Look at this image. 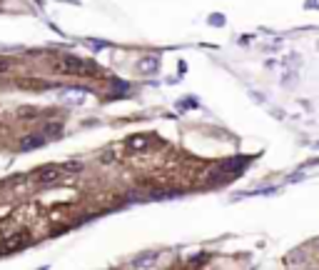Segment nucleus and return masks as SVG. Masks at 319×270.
I'll list each match as a JSON object with an SVG mask.
<instances>
[{"label":"nucleus","mask_w":319,"mask_h":270,"mask_svg":"<svg viewBox=\"0 0 319 270\" xmlns=\"http://www.w3.org/2000/svg\"><path fill=\"white\" fill-rule=\"evenodd\" d=\"M304 260H307V255H304L302 250H294V253L287 255V265H302Z\"/></svg>","instance_id":"9"},{"label":"nucleus","mask_w":319,"mask_h":270,"mask_svg":"<svg viewBox=\"0 0 319 270\" xmlns=\"http://www.w3.org/2000/svg\"><path fill=\"white\" fill-rule=\"evenodd\" d=\"M102 160H105V163H113L115 155H113V153H105V155H102Z\"/></svg>","instance_id":"15"},{"label":"nucleus","mask_w":319,"mask_h":270,"mask_svg":"<svg viewBox=\"0 0 319 270\" xmlns=\"http://www.w3.org/2000/svg\"><path fill=\"white\" fill-rule=\"evenodd\" d=\"M40 145H45V135L42 133H33L20 140V150H35Z\"/></svg>","instance_id":"5"},{"label":"nucleus","mask_w":319,"mask_h":270,"mask_svg":"<svg viewBox=\"0 0 319 270\" xmlns=\"http://www.w3.org/2000/svg\"><path fill=\"white\" fill-rule=\"evenodd\" d=\"M3 253H8V250H5V245H0V255H3Z\"/></svg>","instance_id":"16"},{"label":"nucleus","mask_w":319,"mask_h":270,"mask_svg":"<svg viewBox=\"0 0 319 270\" xmlns=\"http://www.w3.org/2000/svg\"><path fill=\"white\" fill-rule=\"evenodd\" d=\"M222 23H225L222 15H215V18H212V25H222Z\"/></svg>","instance_id":"14"},{"label":"nucleus","mask_w":319,"mask_h":270,"mask_svg":"<svg viewBox=\"0 0 319 270\" xmlns=\"http://www.w3.org/2000/svg\"><path fill=\"white\" fill-rule=\"evenodd\" d=\"M62 175H65L62 165H45V168H40L38 170V183L40 185H53V183H57Z\"/></svg>","instance_id":"2"},{"label":"nucleus","mask_w":319,"mask_h":270,"mask_svg":"<svg viewBox=\"0 0 319 270\" xmlns=\"http://www.w3.org/2000/svg\"><path fill=\"white\" fill-rule=\"evenodd\" d=\"M150 145H152L150 135H130V138H127V148H130V150H147Z\"/></svg>","instance_id":"4"},{"label":"nucleus","mask_w":319,"mask_h":270,"mask_svg":"<svg viewBox=\"0 0 319 270\" xmlns=\"http://www.w3.org/2000/svg\"><path fill=\"white\" fill-rule=\"evenodd\" d=\"M90 48H95V50H102V48H108V43L105 40H85Z\"/></svg>","instance_id":"12"},{"label":"nucleus","mask_w":319,"mask_h":270,"mask_svg":"<svg viewBox=\"0 0 319 270\" xmlns=\"http://www.w3.org/2000/svg\"><path fill=\"white\" fill-rule=\"evenodd\" d=\"M42 135H45V138H57V135H62V125H60V123H50V125H45Z\"/></svg>","instance_id":"10"},{"label":"nucleus","mask_w":319,"mask_h":270,"mask_svg":"<svg viewBox=\"0 0 319 270\" xmlns=\"http://www.w3.org/2000/svg\"><path fill=\"white\" fill-rule=\"evenodd\" d=\"M207 258H209V255H207V253H200V255H195V258H192V260H189V265H202V263H205Z\"/></svg>","instance_id":"13"},{"label":"nucleus","mask_w":319,"mask_h":270,"mask_svg":"<svg viewBox=\"0 0 319 270\" xmlns=\"http://www.w3.org/2000/svg\"><path fill=\"white\" fill-rule=\"evenodd\" d=\"M57 70L65 73V75H80V73L90 70V63L80 55H62L57 60Z\"/></svg>","instance_id":"1"},{"label":"nucleus","mask_w":319,"mask_h":270,"mask_svg":"<svg viewBox=\"0 0 319 270\" xmlns=\"http://www.w3.org/2000/svg\"><path fill=\"white\" fill-rule=\"evenodd\" d=\"M157 260H160V253L150 250V253H142V255H137V258L132 260V265H135L137 270H152L155 265H157Z\"/></svg>","instance_id":"3"},{"label":"nucleus","mask_w":319,"mask_h":270,"mask_svg":"<svg viewBox=\"0 0 319 270\" xmlns=\"http://www.w3.org/2000/svg\"><path fill=\"white\" fill-rule=\"evenodd\" d=\"M82 98H85V90H65V95H62V100L65 103H82Z\"/></svg>","instance_id":"8"},{"label":"nucleus","mask_w":319,"mask_h":270,"mask_svg":"<svg viewBox=\"0 0 319 270\" xmlns=\"http://www.w3.org/2000/svg\"><path fill=\"white\" fill-rule=\"evenodd\" d=\"M3 245H5V250H18L23 245H28V235H25V233H13V235L5 238Z\"/></svg>","instance_id":"6"},{"label":"nucleus","mask_w":319,"mask_h":270,"mask_svg":"<svg viewBox=\"0 0 319 270\" xmlns=\"http://www.w3.org/2000/svg\"><path fill=\"white\" fill-rule=\"evenodd\" d=\"M62 170H65V173H80V170H82V163H80V160H70V163H62Z\"/></svg>","instance_id":"11"},{"label":"nucleus","mask_w":319,"mask_h":270,"mask_svg":"<svg viewBox=\"0 0 319 270\" xmlns=\"http://www.w3.org/2000/svg\"><path fill=\"white\" fill-rule=\"evenodd\" d=\"M137 68H140V73L152 75V73L160 68V55H147V58H142L140 63H137Z\"/></svg>","instance_id":"7"}]
</instances>
